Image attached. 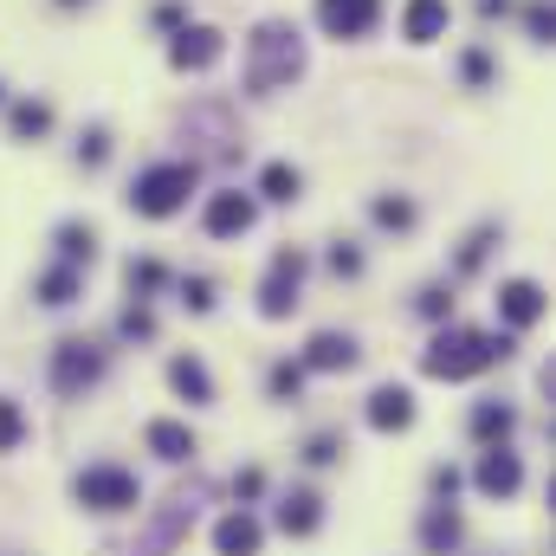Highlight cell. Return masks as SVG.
<instances>
[{
    "mask_svg": "<svg viewBox=\"0 0 556 556\" xmlns=\"http://www.w3.org/2000/svg\"><path fill=\"white\" fill-rule=\"evenodd\" d=\"M402 33L427 46V39H440L446 33V0H408V13H402Z\"/></svg>",
    "mask_w": 556,
    "mask_h": 556,
    "instance_id": "d6986e66",
    "label": "cell"
},
{
    "mask_svg": "<svg viewBox=\"0 0 556 556\" xmlns=\"http://www.w3.org/2000/svg\"><path fill=\"white\" fill-rule=\"evenodd\" d=\"M7 124H13V137H46V130H52V111H46V104H13Z\"/></svg>",
    "mask_w": 556,
    "mask_h": 556,
    "instance_id": "484cf974",
    "label": "cell"
},
{
    "mask_svg": "<svg viewBox=\"0 0 556 556\" xmlns=\"http://www.w3.org/2000/svg\"><path fill=\"white\" fill-rule=\"evenodd\" d=\"M72 298H78V273H72V266H52V273L39 278V304L59 311V304H72Z\"/></svg>",
    "mask_w": 556,
    "mask_h": 556,
    "instance_id": "cb8c5ba5",
    "label": "cell"
},
{
    "mask_svg": "<svg viewBox=\"0 0 556 556\" xmlns=\"http://www.w3.org/2000/svg\"><path fill=\"white\" fill-rule=\"evenodd\" d=\"M433 492H440V498H453V492H459V472H453V466H440V472H433Z\"/></svg>",
    "mask_w": 556,
    "mask_h": 556,
    "instance_id": "ab89813d",
    "label": "cell"
},
{
    "mask_svg": "<svg viewBox=\"0 0 556 556\" xmlns=\"http://www.w3.org/2000/svg\"><path fill=\"white\" fill-rule=\"evenodd\" d=\"M317 525H324V498L317 492H285L278 498V531L285 538H311Z\"/></svg>",
    "mask_w": 556,
    "mask_h": 556,
    "instance_id": "e0dca14e",
    "label": "cell"
},
{
    "mask_svg": "<svg viewBox=\"0 0 556 556\" xmlns=\"http://www.w3.org/2000/svg\"><path fill=\"white\" fill-rule=\"evenodd\" d=\"M59 7H78V0H59Z\"/></svg>",
    "mask_w": 556,
    "mask_h": 556,
    "instance_id": "60d3db41",
    "label": "cell"
},
{
    "mask_svg": "<svg viewBox=\"0 0 556 556\" xmlns=\"http://www.w3.org/2000/svg\"><path fill=\"white\" fill-rule=\"evenodd\" d=\"M498 317H505L511 330H531V324L544 317V285H531V278L498 285Z\"/></svg>",
    "mask_w": 556,
    "mask_h": 556,
    "instance_id": "7c38bea8",
    "label": "cell"
},
{
    "mask_svg": "<svg viewBox=\"0 0 556 556\" xmlns=\"http://www.w3.org/2000/svg\"><path fill=\"white\" fill-rule=\"evenodd\" d=\"M214 59H220V33L214 26H181L175 46H168V65L175 72H207Z\"/></svg>",
    "mask_w": 556,
    "mask_h": 556,
    "instance_id": "8fae6325",
    "label": "cell"
},
{
    "mask_svg": "<svg viewBox=\"0 0 556 556\" xmlns=\"http://www.w3.org/2000/svg\"><path fill=\"white\" fill-rule=\"evenodd\" d=\"M253 220H260L253 194H240V188H220V194H207V214H201V227H207L214 240H240V233H253Z\"/></svg>",
    "mask_w": 556,
    "mask_h": 556,
    "instance_id": "52a82bcc",
    "label": "cell"
},
{
    "mask_svg": "<svg viewBox=\"0 0 556 556\" xmlns=\"http://www.w3.org/2000/svg\"><path fill=\"white\" fill-rule=\"evenodd\" d=\"M337 453H343V440H337V433H317V440L304 446V459H311V466H330Z\"/></svg>",
    "mask_w": 556,
    "mask_h": 556,
    "instance_id": "d590c367",
    "label": "cell"
},
{
    "mask_svg": "<svg viewBox=\"0 0 556 556\" xmlns=\"http://www.w3.org/2000/svg\"><path fill=\"white\" fill-rule=\"evenodd\" d=\"M511 427H518V415H511L505 402H479V408H472V433H479L485 446H505Z\"/></svg>",
    "mask_w": 556,
    "mask_h": 556,
    "instance_id": "44dd1931",
    "label": "cell"
},
{
    "mask_svg": "<svg viewBox=\"0 0 556 556\" xmlns=\"http://www.w3.org/2000/svg\"><path fill=\"white\" fill-rule=\"evenodd\" d=\"M472 485H479L485 498H511V492L525 485V459H518L511 446H485V459L472 466Z\"/></svg>",
    "mask_w": 556,
    "mask_h": 556,
    "instance_id": "9c48e42d",
    "label": "cell"
},
{
    "mask_svg": "<svg viewBox=\"0 0 556 556\" xmlns=\"http://www.w3.org/2000/svg\"><path fill=\"white\" fill-rule=\"evenodd\" d=\"M459 72H466V85H492V59H485L479 46H472V52L459 59Z\"/></svg>",
    "mask_w": 556,
    "mask_h": 556,
    "instance_id": "e575fe53",
    "label": "cell"
},
{
    "mask_svg": "<svg viewBox=\"0 0 556 556\" xmlns=\"http://www.w3.org/2000/svg\"><path fill=\"white\" fill-rule=\"evenodd\" d=\"M260 544H266V531H260L253 511H227V518L214 525V551L220 556H260Z\"/></svg>",
    "mask_w": 556,
    "mask_h": 556,
    "instance_id": "9a60e30c",
    "label": "cell"
},
{
    "mask_svg": "<svg viewBox=\"0 0 556 556\" xmlns=\"http://www.w3.org/2000/svg\"><path fill=\"white\" fill-rule=\"evenodd\" d=\"M382 20V0H317V26L330 39H363Z\"/></svg>",
    "mask_w": 556,
    "mask_h": 556,
    "instance_id": "ba28073f",
    "label": "cell"
},
{
    "mask_svg": "<svg viewBox=\"0 0 556 556\" xmlns=\"http://www.w3.org/2000/svg\"><path fill=\"white\" fill-rule=\"evenodd\" d=\"M98 376H104V350H98V343L65 337V343L52 350V389H59L65 402H78L85 389H98Z\"/></svg>",
    "mask_w": 556,
    "mask_h": 556,
    "instance_id": "5b68a950",
    "label": "cell"
},
{
    "mask_svg": "<svg viewBox=\"0 0 556 556\" xmlns=\"http://www.w3.org/2000/svg\"><path fill=\"white\" fill-rule=\"evenodd\" d=\"M291 78H304V39H298V26L266 20L253 33V46H247V91L253 98H273Z\"/></svg>",
    "mask_w": 556,
    "mask_h": 556,
    "instance_id": "7a4b0ae2",
    "label": "cell"
},
{
    "mask_svg": "<svg viewBox=\"0 0 556 556\" xmlns=\"http://www.w3.org/2000/svg\"><path fill=\"white\" fill-rule=\"evenodd\" d=\"M142 446H149L155 459H168V466L194 459V433H188L181 420H149V427H142Z\"/></svg>",
    "mask_w": 556,
    "mask_h": 556,
    "instance_id": "2e32d148",
    "label": "cell"
},
{
    "mask_svg": "<svg viewBox=\"0 0 556 556\" xmlns=\"http://www.w3.org/2000/svg\"><path fill=\"white\" fill-rule=\"evenodd\" d=\"M376 227H389V233H408V227H415V201H402V194H382V201H376Z\"/></svg>",
    "mask_w": 556,
    "mask_h": 556,
    "instance_id": "d4e9b609",
    "label": "cell"
},
{
    "mask_svg": "<svg viewBox=\"0 0 556 556\" xmlns=\"http://www.w3.org/2000/svg\"><path fill=\"white\" fill-rule=\"evenodd\" d=\"M20 440H26V415H20V402L0 395V453H13Z\"/></svg>",
    "mask_w": 556,
    "mask_h": 556,
    "instance_id": "f1b7e54d",
    "label": "cell"
},
{
    "mask_svg": "<svg viewBox=\"0 0 556 556\" xmlns=\"http://www.w3.org/2000/svg\"><path fill=\"white\" fill-rule=\"evenodd\" d=\"M194 181H201L194 162H155V168H142L137 181H130V207H137L142 220H168V214L188 207Z\"/></svg>",
    "mask_w": 556,
    "mask_h": 556,
    "instance_id": "3957f363",
    "label": "cell"
},
{
    "mask_svg": "<svg viewBox=\"0 0 556 556\" xmlns=\"http://www.w3.org/2000/svg\"><path fill=\"white\" fill-rule=\"evenodd\" d=\"M104 155H111V130H104V124H91V130L78 137V162H91V168H98Z\"/></svg>",
    "mask_w": 556,
    "mask_h": 556,
    "instance_id": "f546056e",
    "label": "cell"
},
{
    "mask_svg": "<svg viewBox=\"0 0 556 556\" xmlns=\"http://www.w3.org/2000/svg\"><path fill=\"white\" fill-rule=\"evenodd\" d=\"M298 188H304V175L291 162H266V175H260V194L266 201H298Z\"/></svg>",
    "mask_w": 556,
    "mask_h": 556,
    "instance_id": "7402d4cb",
    "label": "cell"
},
{
    "mask_svg": "<svg viewBox=\"0 0 556 556\" xmlns=\"http://www.w3.org/2000/svg\"><path fill=\"white\" fill-rule=\"evenodd\" d=\"M492 240H498V227H479L466 247H459V260H453V273H479L485 266V253H492Z\"/></svg>",
    "mask_w": 556,
    "mask_h": 556,
    "instance_id": "4316f807",
    "label": "cell"
},
{
    "mask_svg": "<svg viewBox=\"0 0 556 556\" xmlns=\"http://www.w3.org/2000/svg\"><path fill=\"white\" fill-rule=\"evenodd\" d=\"M298 389H304V369H298V363H278L273 369V395L278 402H298Z\"/></svg>",
    "mask_w": 556,
    "mask_h": 556,
    "instance_id": "1f68e13d",
    "label": "cell"
},
{
    "mask_svg": "<svg viewBox=\"0 0 556 556\" xmlns=\"http://www.w3.org/2000/svg\"><path fill=\"white\" fill-rule=\"evenodd\" d=\"M181 304H188V311H214V278H181Z\"/></svg>",
    "mask_w": 556,
    "mask_h": 556,
    "instance_id": "4dcf8cb0",
    "label": "cell"
},
{
    "mask_svg": "<svg viewBox=\"0 0 556 556\" xmlns=\"http://www.w3.org/2000/svg\"><path fill=\"white\" fill-rule=\"evenodd\" d=\"M260 485H266V472H260V466H247V472L233 479V492H240V498H260Z\"/></svg>",
    "mask_w": 556,
    "mask_h": 556,
    "instance_id": "f35d334b",
    "label": "cell"
},
{
    "mask_svg": "<svg viewBox=\"0 0 556 556\" xmlns=\"http://www.w3.org/2000/svg\"><path fill=\"white\" fill-rule=\"evenodd\" d=\"M420 544H427V556H446L459 544V511H453V505H433L427 525H420Z\"/></svg>",
    "mask_w": 556,
    "mask_h": 556,
    "instance_id": "ffe728a7",
    "label": "cell"
},
{
    "mask_svg": "<svg viewBox=\"0 0 556 556\" xmlns=\"http://www.w3.org/2000/svg\"><path fill=\"white\" fill-rule=\"evenodd\" d=\"M72 498L85 505V511H137L142 505V485L130 466H85L78 479H72Z\"/></svg>",
    "mask_w": 556,
    "mask_h": 556,
    "instance_id": "277c9868",
    "label": "cell"
},
{
    "mask_svg": "<svg viewBox=\"0 0 556 556\" xmlns=\"http://www.w3.org/2000/svg\"><path fill=\"white\" fill-rule=\"evenodd\" d=\"M117 330H124V337H155V317H149V311H124V324H117Z\"/></svg>",
    "mask_w": 556,
    "mask_h": 556,
    "instance_id": "74e56055",
    "label": "cell"
},
{
    "mask_svg": "<svg viewBox=\"0 0 556 556\" xmlns=\"http://www.w3.org/2000/svg\"><path fill=\"white\" fill-rule=\"evenodd\" d=\"M162 266H155V260H130V291H155V285H162Z\"/></svg>",
    "mask_w": 556,
    "mask_h": 556,
    "instance_id": "836d02e7",
    "label": "cell"
},
{
    "mask_svg": "<svg viewBox=\"0 0 556 556\" xmlns=\"http://www.w3.org/2000/svg\"><path fill=\"white\" fill-rule=\"evenodd\" d=\"M298 291H304V253L285 247L273 260V273L260 278V311H266V317H291V311H298Z\"/></svg>",
    "mask_w": 556,
    "mask_h": 556,
    "instance_id": "8992f818",
    "label": "cell"
},
{
    "mask_svg": "<svg viewBox=\"0 0 556 556\" xmlns=\"http://www.w3.org/2000/svg\"><path fill=\"white\" fill-rule=\"evenodd\" d=\"M356 337H343V330H317L311 343H304V363L298 369H317V376H337V369H356Z\"/></svg>",
    "mask_w": 556,
    "mask_h": 556,
    "instance_id": "30bf717a",
    "label": "cell"
},
{
    "mask_svg": "<svg viewBox=\"0 0 556 556\" xmlns=\"http://www.w3.org/2000/svg\"><path fill=\"white\" fill-rule=\"evenodd\" d=\"M525 33H531L538 46H551V39H556V13H551V0H531V7H525Z\"/></svg>",
    "mask_w": 556,
    "mask_h": 556,
    "instance_id": "83f0119b",
    "label": "cell"
},
{
    "mask_svg": "<svg viewBox=\"0 0 556 556\" xmlns=\"http://www.w3.org/2000/svg\"><path fill=\"white\" fill-rule=\"evenodd\" d=\"M188 525H194V498L181 492V498H168V505H162V518L149 525V538H142V556H168V551H175V538H181Z\"/></svg>",
    "mask_w": 556,
    "mask_h": 556,
    "instance_id": "5bb4252c",
    "label": "cell"
},
{
    "mask_svg": "<svg viewBox=\"0 0 556 556\" xmlns=\"http://www.w3.org/2000/svg\"><path fill=\"white\" fill-rule=\"evenodd\" d=\"M420 317H453V291L446 285H427L420 291Z\"/></svg>",
    "mask_w": 556,
    "mask_h": 556,
    "instance_id": "d6a6232c",
    "label": "cell"
},
{
    "mask_svg": "<svg viewBox=\"0 0 556 556\" xmlns=\"http://www.w3.org/2000/svg\"><path fill=\"white\" fill-rule=\"evenodd\" d=\"M59 253H65V266L91 260V253H98V227H78V220H65V227H59Z\"/></svg>",
    "mask_w": 556,
    "mask_h": 556,
    "instance_id": "603a6c76",
    "label": "cell"
},
{
    "mask_svg": "<svg viewBox=\"0 0 556 556\" xmlns=\"http://www.w3.org/2000/svg\"><path fill=\"white\" fill-rule=\"evenodd\" d=\"M330 273L356 278V273H363V253H356V247H330Z\"/></svg>",
    "mask_w": 556,
    "mask_h": 556,
    "instance_id": "8d00e7d4",
    "label": "cell"
},
{
    "mask_svg": "<svg viewBox=\"0 0 556 556\" xmlns=\"http://www.w3.org/2000/svg\"><path fill=\"white\" fill-rule=\"evenodd\" d=\"M369 427H376V433H402V427H415V395H408L402 382H382V389L369 395Z\"/></svg>",
    "mask_w": 556,
    "mask_h": 556,
    "instance_id": "4fadbf2b",
    "label": "cell"
},
{
    "mask_svg": "<svg viewBox=\"0 0 556 556\" xmlns=\"http://www.w3.org/2000/svg\"><path fill=\"white\" fill-rule=\"evenodd\" d=\"M511 356H518L511 337H485V330L446 324V330L420 350V369H427L433 382H466V376H479V369H492V363H511Z\"/></svg>",
    "mask_w": 556,
    "mask_h": 556,
    "instance_id": "6da1fadb",
    "label": "cell"
},
{
    "mask_svg": "<svg viewBox=\"0 0 556 556\" xmlns=\"http://www.w3.org/2000/svg\"><path fill=\"white\" fill-rule=\"evenodd\" d=\"M168 382H175V395H181V402H194V408H207V402H214V382H207V369H201L194 356H175V363H168Z\"/></svg>",
    "mask_w": 556,
    "mask_h": 556,
    "instance_id": "ac0fdd59",
    "label": "cell"
}]
</instances>
